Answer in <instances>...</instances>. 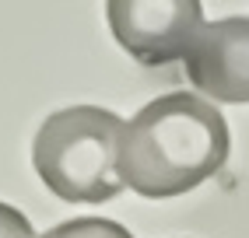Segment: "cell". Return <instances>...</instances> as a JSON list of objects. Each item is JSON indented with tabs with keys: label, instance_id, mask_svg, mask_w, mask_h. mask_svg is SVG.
Instances as JSON below:
<instances>
[{
	"label": "cell",
	"instance_id": "3957f363",
	"mask_svg": "<svg viewBox=\"0 0 249 238\" xmlns=\"http://www.w3.org/2000/svg\"><path fill=\"white\" fill-rule=\"evenodd\" d=\"M106 18L116 42L147 67L186 60L207 25L196 0H112Z\"/></svg>",
	"mask_w": 249,
	"mask_h": 238
},
{
	"label": "cell",
	"instance_id": "277c9868",
	"mask_svg": "<svg viewBox=\"0 0 249 238\" xmlns=\"http://www.w3.org/2000/svg\"><path fill=\"white\" fill-rule=\"evenodd\" d=\"M182 63L190 84L207 98L225 105L249 102V14L204 25Z\"/></svg>",
	"mask_w": 249,
	"mask_h": 238
},
{
	"label": "cell",
	"instance_id": "8992f818",
	"mask_svg": "<svg viewBox=\"0 0 249 238\" xmlns=\"http://www.w3.org/2000/svg\"><path fill=\"white\" fill-rule=\"evenodd\" d=\"M0 238H36L32 221L11 203H0Z\"/></svg>",
	"mask_w": 249,
	"mask_h": 238
},
{
	"label": "cell",
	"instance_id": "7a4b0ae2",
	"mask_svg": "<svg viewBox=\"0 0 249 238\" xmlns=\"http://www.w3.org/2000/svg\"><path fill=\"white\" fill-rule=\"evenodd\" d=\"M126 123L109 109H60L36 133L32 165L39 179L67 203H106L120 196V140Z\"/></svg>",
	"mask_w": 249,
	"mask_h": 238
},
{
	"label": "cell",
	"instance_id": "6da1fadb",
	"mask_svg": "<svg viewBox=\"0 0 249 238\" xmlns=\"http://www.w3.org/2000/svg\"><path fill=\"white\" fill-rule=\"evenodd\" d=\"M231 151L225 116L200 95H161L126 123L120 175L147 200H169L218 175Z\"/></svg>",
	"mask_w": 249,
	"mask_h": 238
},
{
	"label": "cell",
	"instance_id": "5b68a950",
	"mask_svg": "<svg viewBox=\"0 0 249 238\" xmlns=\"http://www.w3.org/2000/svg\"><path fill=\"white\" fill-rule=\"evenodd\" d=\"M42 238H134L120 221H106V217H74L63 224L49 228Z\"/></svg>",
	"mask_w": 249,
	"mask_h": 238
}]
</instances>
